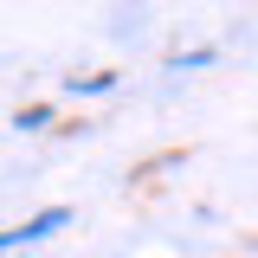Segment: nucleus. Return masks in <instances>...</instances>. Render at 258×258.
<instances>
[{
  "mask_svg": "<svg viewBox=\"0 0 258 258\" xmlns=\"http://www.w3.org/2000/svg\"><path fill=\"white\" fill-rule=\"evenodd\" d=\"M58 226H64V207H45V213L26 220V239H45V232H58Z\"/></svg>",
  "mask_w": 258,
  "mask_h": 258,
  "instance_id": "1",
  "label": "nucleus"
},
{
  "mask_svg": "<svg viewBox=\"0 0 258 258\" xmlns=\"http://www.w3.org/2000/svg\"><path fill=\"white\" fill-rule=\"evenodd\" d=\"M64 84H71V91H110V84H116V71H91V78H64Z\"/></svg>",
  "mask_w": 258,
  "mask_h": 258,
  "instance_id": "2",
  "label": "nucleus"
},
{
  "mask_svg": "<svg viewBox=\"0 0 258 258\" xmlns=\"http://www.w3.org/2000/svg\"><path fill=\"white\" fill-rule=\"evenodd\" d=\"M39 123H52V103H26L20 110V129H39Z\"/></svg>",
  "mask_w": 258,
  "mask_h": 258,
  "instance_id": "3",
  "label": "nucleus"
},
{
  "mask_svg": "<svg viewBox=\"0 0 258 258\" xmlns=\"http://www.w3.org/2000/svg\"><path fill=\"white\" fill-rule=\"evenodd\" d=\"M13 245H26V226H7L0 232V252H13Z\"/></svg>",
  "mask_w": 258,
  "mask_h": 258,
  "instance_id": "4",
  "label": "nucleus"
}]
</instances>
